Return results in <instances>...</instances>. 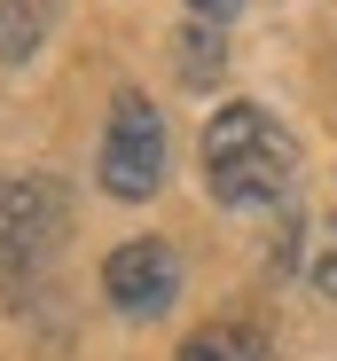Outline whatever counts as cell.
Masks as SVG:
<instances>
[{
  "mask_svg": "<svg viewBox=\"0 0 337 361\" xmlns=\"http://www.w3.org/2000/svg\"><path fill=\"white\" fill-rule=\"evenodd\" d=\"M189 8H196V16H212V24H228V16L243 8V0H189Z\"/></svg>",
  "mask_w": 337,
  "mask_h": 361,
  "instance_id": "obj_9",
  "label": "cell"
},
{
  "mask_svg": "<svg viewBox=\"0 0 337 361\" xmlns=\"http://www.w3.org/2000/svg\"><path fill=\"white\" fill-rule=\"evenodd\" d=\"M47 47V0H0V63H32Z\"/></svg>",
  "mask_w": 337,
  "mask_h": 361,
  "instance_id": "obj_6",
  "label": "cell"
},
{
  "mask_svg": "<svg viewBox=\"0 0 337 361\" xmlns=\"http://www.w3.org/2000/svg\"><path fill=\"white\" fill-rule=\"evenodd\" d=\"M291 180H298V142L274 126V110H259V102L212 110V126H204V189H212V204L259 212V204H283Z\"/></svg>",
  "mask_w": 337,
  "mask_h": 361,
  "instance_id": "obj_1",
  "label": "cell"
},
{
  "mask_svg": "<svg viewBox=\"0 0 337 361\" xmlns=\"http://www.w3.org/2000/svg\"><path fill=\"white\" fill-rule=\"evenodd\" d=\"M94 173H102V189L118 197V204L157 197V180H165V118L149 110V94H118V102H110Z\"/></svg>",
  "mask_w": 337,
  "mask_h": 361,
  "instance_id": "obj_3",
  "label": "cell"
},
{
  "mask_svg": "<svg viewBox=\"0 0 337 361\" xmlns=\"http://www.w3.org/2000/svg\"><path fill=\"white\" fill-rule=\"evenodd\" d=\"M63 228H71V204L47 173H16L0 180V283H32L55 252H63Z\"/></svg>",
  "mask_w": 337,
  "mask_h": 361,
  "instance_id": "obj_2",
  "label": "cell"
},
{
  "mask_svg": "<svg viewBox=\"0 0 337 361\" xmlns=\"http://www.w3.org/2000/svg\"><path fill=\"white\" fill-rule=\"evenodd\" d=\"M314 283H322V298H337V220H329L322 252H314Z\"/></svg>",
  "mask_w": 337,
  "mask_h": 361,
  "instance_id": "obj_8",
  "label": "cell"
},
{
  "mask_svg": "<svg viewBox=\"0 0 337 361\" xmlns=\"http://www.w3.org/2000/svg\"><path fill=\"white\" fill-rule=\"evenodd\" d=\"M102 298L118 307L126 322H157L165 307L181 298V259L157 244V235H134L102 259Z\"/></svg>",
  "mask_w": 337,
  "mask_h": 361,
  "instance_id": "obj_4",
  "label": "cell"
},
{
  "mask_svg": "<svg viewBox=\"0 0 337 361\" xmlns=\"http://www.w3.org/2000/svg\"><path fill=\"white\" fill-rule=\"evenodd\" d=\"M173 71H181L189 87H212L220 71H228V39H220V24H212V16H196V24L173 39Z\"/></svg>",
  "mask_w": 337,
  "mask_h": 361,
  "instance_id": "obj_5",
  "label": "cell"
},
{
  "mask_svg": "<svg viewBox=\"0 0 337 361\" xmlns=\"http://www.w3.org/2000/svg\"><path fill=\"white\" fill-rule=\"evenodd\" d=\"M173 361H267V345H259L243 322H212V330H196Z\"/></svg>",
  "mask_w": 337,
  "mask_h": 361,
  "instance_id": "obj_7",
  "label": "cell"
}]
</instances>
